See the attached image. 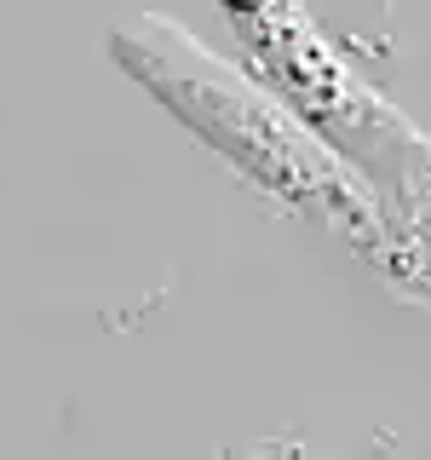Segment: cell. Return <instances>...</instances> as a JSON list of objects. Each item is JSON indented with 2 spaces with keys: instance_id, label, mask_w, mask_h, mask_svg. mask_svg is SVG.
Segmentation results:
<instances>
[{
  "instance_id": "obj_1",
  "label": "cell",
  "mask_w": 431,
  "mask_h": 460,
  "mask_svg": "<svg viewBox=\"0 0 431 460\" xmlns=\"http://www.w3.org/2000/svg\"><path fill=\"white\" fill-rule=\"evenodd\" d=\"M115 64L162 93L167 110H179L196 133H207L236 167H248L265 190L287 196L294 208L339 230L374 236V213L363 184L345 172L339 155H328L287 110H277L259 86H248L230 64H219L196 35L179 23L138 18L133 29H115Z\"/></svg>"
}]
</instances>
